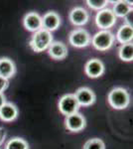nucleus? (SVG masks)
<instances>
[{"label": "nucleus", "instance_id": "nucleus-23", "mask_svg": "<svg viewBox=\"0 0 133 149\" xmlns=\"http://www.w3.org/2000/svg\"><path fill=\"white\" fill-rule=\"evenodd\" d=\"M5 136H6V132H5V130H4V129L2 128V127H0V145H1V144L3 143Z\"/></svg>", "mask_w": 133, "mask_h": 149}, {"label": "nucleus", "instance_id": "nucleus-24", "mask_svg": "<svg viewBox=\"0 0 133 149\" xmlns=\"http://www.w3.org/2000/svg\"><path fill=\"white\" fill-rule=\"evenodd\" d=\"M7 102H6V97L4 95L3 93H0V107H2L3 104H5Z\"/></svg>", "mask_w": 133, "mask_h": 149}, {"label": "nucleus", "instance_id": "nucleus-15", "mask_svg": "<svg viewBox=\"0 0 133 149\" xmlns=\"http://www.w3.org/2000/svg\"><path fill=\"white\" fill-rule=\"evenodd\" d=\"M16 74V66L14 62L9 58H1L0 59V77L8 79L14 77Z\"/></svg>", "mask_w": 133, "mask_h": 149}, {"label": "nucleus", "instance_id": "nucleus-12", "mask_svg": "<svg viewBox=\"0 0 133 149\" xmlns=\"http://www.w3.org/2000/svg\"><path fill=\"white\" fill-rule=\"evenodd\" d=\"M89 15L83 7H76L70 13V20L75 26H84L88 23Z\"/></svg>", "mask_w": 133, "mask_h": 149}, {"label": "nucleus", "instance_id": "nucleus-9", "mask_svg": "<svg viewBox=\"0 0 133 149\" xmlns=\"http://www.w3.org/2000/svg\"><path fill=\"white\" fill-rule=\"evenodd\" d=\"M84 72L89 78L96 79L104 73V65L98 59H91L88 61L84 67Z\"/></svg>", "mask_w": 133, "mask_h": 149}, {"label": "nucleus", "instance_id": "nucleus-22", "mask_svg": "<svg viewBox=\"0 0 133 149\" xmlns=\"http://www.w3.org/2000/svg\"><path fill=\"white\" fill-rule=\"evenodd\" d=\"M8 86H9V81L2 78V77H0V93H3L8 88Z\"/></svg>", "mask_w": 133, "mask_h": 149}, {"label": "nucleus", "instance_id": "nucleus-21", "mask_svg": "<svg viewBox=\"0 0 133 149\" xmlns=\"http://www.w3.org/2000/svg\"><path fill=\"white\" fill-rule=\"evenodd\" d=\"M86 3L91 8L100 11L102 9H104V7L107 5L108 1H105V0H88Z\"/></svg>", "mask_w": 133, "mask_h": 149}, {"label": "nucleus", "instance_id": "nucleus-19", "mask_svg": "<svg viewBox=\"0 0 133 149\" xmlns=\"http://www.w3.org/2000/svg\"><path fill=\"white\" fill-rule=\"evenodd\" d=\"M5 149H29V145L23 138L14 137L6 143Z\"/></svg>", "mask_w": 133, "mask_h": 149}, {"label": "nucleus", "instance_id": "nucleus-4", "mask_svg": "<svg viewBox=\"0 0 133 149\" xmlns=\"http://www.w3.org/2000/svg\"><path fill=\"white\" fill-rule=\"evenodd\" d=\"M59 109L61 113L66 115V116L79 112V104L75 95L68 93V95H63L59 102Z\"/></svg>", "mask_w": 133, "mask_h": 149}, {"label": "nucleus", "instance_id": "nucleus-7", "mask_svg": "<svg viewBox=\"0 0 133 149\" xmlns=\"http://www.w3.org/2000/svg\"><path fill=\"white\" fill-rule=\"evenodd\" d=\"M65 124H66L68 130L72 132H79L86 127V120L83 114H81L79 112H76V113L66 116Z\"/></svg>", "mask_w": 133, "mask_h": 149}, {"label": "nucleus", "instance_id": "nucleus-20", "mask_svg": "<svg viewBox=\"0 0 133 149\" xmlns=\"http://www.w3.org/2000/svg\"><path fill=\"white\" fill-rule=\"evenodd\" d=\"M83 149H105V144L100 138H93L84 143Z\"/></svg>", "mask_w": 133, "mask_h": 149}, {"label": "nucleus", "instance_id": "nucleus-13", "mask_svg": "<svg viewBox=\"0 0 133 149\" xmlns=\"http://www.w3.org/2000/svg\"><path fill=\"white\" fill-rule=\"evenodd\" d=\"M48 53L53 59L64 60L68 56V48L63 42H53L48 48Z\"/></svg>", "mask_w": 133, "mask_h": 149}, {"label": "nucleus", "instance_id": "nucleus-5", "mask_svg": "<svg viewBox=\"0 0 133 149\" xmlns=\"http://www.w3.org/2000/svg\"><path fill=\"white\" fill-rule=\"evenodd\" d=\"M95 23L97 27L101 28L102 30H108L116 23V17L111 9L104 8L97 12L95 16Z\"/></svg>", "mask_w": 133, "mask_h": 149}, {"label": "nucleus", "instance_id": "nucleus-3", "mask_svg": "<svg viewBox=\"0 0 133 149\" xmlns=\"http://www.w3.org/2000/svg\"><path fill=\"white\" fill-rule=\"evenodd\" d=\"M114 35L108 30H101L91 39L93 46L98 51H106L110 49L114 43Z\"/></svg>", "mask_w": 133, "mask_h": 149}, {"label": "nucleus", "instance_id": "nucleus-10", "mask_svg": "<svg viewBox=\"0 0 133 149\" xmlns=\"http://www.w3.org/2000/svg\"><path fill=\"white\" fill-rule=\"evenodd\" d=\"M61 25V18L59 14L54 11H49L42 17V29L52 32L59 28Z\"/></svg>", "mask_w": 133, "mask_h": 149}, {"label": "nucleus", "instance_id": "nucleus-17", "mask_svg": "<svg viewBox=\"0 0 133 149\" xmlns=\"http://www.w3.org/2000/svg\"><path fill=\"white\" fill-rule=\"evenodd\" d=\"M112 12L115 15V17H125L128 13L132 12V2L129 1L115 2Z\"/></svg>", "mask_w": 133, "mask_h": 149}, {"label": "nucleus", "instance_id": "nucleus-18", "mask_svg": "<svg viewBox=\"0 0 133 149\" xmlns=\"http://www.w3.org/2000/svg\"><path fill=\"white\" fill-rule=\"evenodd\" d=\"M119 58L122 61L130 62L133 60V44L131 43H127V44H122L119 48L118 51Z\"/></svg>", "mask_w": 133, "mask_h": 149}, {"label": "nucleus", "instance_id": "nucleus-1", "mask_svg": "<svg viewBox=\"0 0 133 149\" xmlns=\"http://www.w3.org/2000/svg\"><path fill=\"white\" fill-rule=\"evenodd\" d=\"M53 43V36L51 32L45 30V29H41L34 33L29 43V46L34 52H43L47 50L50 47V45Z\"/></svg>", "mask_w": 133, "mask_h": 149}, {"label": "nucleus", "instance_id": "nucleus-8", "mask_svg": "<svg viewBox=\"0 0 133 149\" xmlns=\"http://www.w3.org/2000/svg\"><path fill=\"white\" fill-rule=\"evenodd\" d=\"M77 100H78L79 107H89V105L93 104L95 102V93H94L91 88H86V86H83L79 88L75 93Z\"/></svg>", "mask_w": 133, "mask_h": 149}, {"label": "nucleus", "instance_id": "nucleus-16", "mask_svg": "<svg viewBox=\"0 0 133 149\" xmlns=\"http://www.w3.org/2000/svg\"><path fill=\"white\" fill-rule=\"evenodd\" d=\"M116 38L118 42L121 44H127V43H131L133 39V29L132 26L124 24L121 27L118 29Z\"/></svg>", "mask_w": 133, "mask_h": 149}, {"label": "nucleus", "instance_id": "nucleus-14", "mask_svg": "<svg viewBox=\"0 0 133 149\" xmlns=\"http://www.w3.org/2000/svg\"><path fill=\"white\" fill-rule=\"evenodd\" d=\"M17 116H18V109L13 103L6 102L0 107V118L3 121H13L17 118Z\"/></svg>", "mask_w": 133, "mask_h": 149}, {"label": "nucleus", "instance_id": "nucleus-2", "mask_svg": "<svg viewBox=\"0 0 133 149\" xmlns=\"http://www.w3.org/2000/svg\"><path fill=\"white\" fill-rule=\"evenodd\" d=\"M108 103L114 109H124L129 105V93L123 88H115L110 91L107 97Z\"/></svg>", "mask_w": 133, "mask_h": 149}, {"label": "nucleus", "instance_id": "nucleus-11", "mask_svg": "<svg viewBox=\"0 0 133 149\" xmlns=\"http://www.w3.org/2000/svg\"><path fill=\"white\" fill-rule=\"evenodd\" d=\"M24 27L31 32H37L42 29V17L36 12L26 14L23 19Z\"/></svg>", "mask_w": 133, "mask_h": 149}, {"label": "nucleus", "instance_id": "nucleus-6", "mask_svg": "<svg viewBox=\"0 0 133 149\" xmlns=\"http://www.w3.org/2000/svg\"><path fill=\"white\" fill-rule=\"evenodd\" d=\"M91 35L86 29L79 28L72 31L69 36L70 43L74 47L77 48H84L89 45L91 43Z\"/></svg>", "mask_w": 133, "mask_h": 149}]
</instances>
